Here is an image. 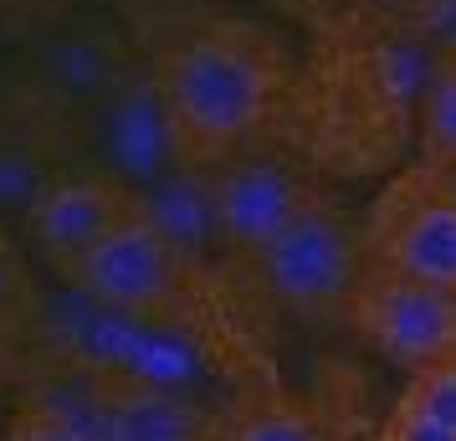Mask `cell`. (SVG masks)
<instances>
[{"label":"cell","instance_id":"11","mask_svg":"<svg viewBox=\"0 0 456 441\" xmlns=\"http://www.w3.org/2000/svg\"><path fill=\"white\" fill-rule=\"evenodd\" d=\"M134 206L195 267H206V257L221 247V216H216V175H210V165H195V159L175 165L165 180L134 190Z\"/></svg>","mask_w":456,"mask_h":441},{"label":"cell","instance_id":"15","mask_svg":"<svg viewBox=\"0 0 456 441\" xmlns=\"http://www.w3.org/2000/svg\"><path fill=\"white\" fill-rule=\"evenodd\" d=\"M400 400H411L415 411H426L431 421H441V426L456 431V359L431 364V370H415V375L405 380Z\"/></svg>","mask_w":456,"mask_h":441},{"label":"cell","instance_id":"6","mask_svg":"<svg viewBox=\"0 0 456 441\" xmlns=\"http://www.w3.org/2000/svg\"><path fill=\"white\" fill-rule=\"evenodd\" d=\"M349 323L374 355L390 359L405 375L456 359V293L390 273L379 262H370V273L354 293Z\"/></svg>","mask_w":456,"mask_h":441},{"label":"cell","instance_id":"7","mask_svg":"<svg viewBox=\"0 0 456 441\" xmlns=\"http://www.w3.org/2000/svg\"><path fill=\"white\" fill-rule=\"evenodd\" d=\"M216 175V216H221V247L236 257H256L272 236L288 226L303 206H313L323 190L308 169L277 154V149H236L210 165Z\"/></svg>","mask_w":456,"mask_h":441},{"label":"cell","instance_id":"14","mask_svg":"<svg viewBox=\"0 0 456 441\" xmlns=\"http://www.w3.org/2000/svg\"><path fill=\"white\" fill-rule=\"evenodd\" d=\"M420 154L426 165H456V57L441 62L420 98Z\"/></svg>","mask_w":456,"mask_h":441},{"label":"cell","instance_id":"3","mask_svg":"<svg viewBox=\"0 0 456 441\" xmlns=\"http://www.w3.org/2000/svg\"><path fill=\"white\" fill-rule=\"evenodd\" d=\"M67 277H72L83 293H93L98 303L118 308V314L195 329L190 298H195L200 267L175 252L165 236L139 216V206L128 210L124 221H118Z\"/></svg>","mask_w":456,"mask_h":441},{"label":"cell","instance_id":"10","mask_svg":"<svg viewBox=\"0 0 456 441\" xmlns=\"http://www.w3.org/2000/svg\"><path fill=\"white\" fill-rule=\"evenodd\" d=\"M98 437L103 441H221V421H210L180 385L103 375Z\"/></svg>","mask_w":456,"mask_h":441},{"label":"cell","instance_id":"13","mask_svg":"<svg viewBox=\"0 0 456 441\" xmlns=\"http://www.w3.org/2000/svg\"><path fill=\"white\" fill-rule=\"evenodd\" d=\"M221 441H329L323 421L288 390H247L221 421Z\"/></svg>","mask_w":456,"mask_h":441},{"label":"cell","instance_id":"17","mask_svg":"<svg viewBox=\"0 0 456 441\" xmlns=\"http://www.w3.org/2000/svg\"><path fill=\"white\" fill-rule=\"evenodd\" d=\"M400 26L411 31L415 42L431 46L441 62H452L456 57V0H426L411 21H400Z\"/></svg>","mask_w":456,"mask_h":441},{"label":"cell","instance_id":"12","mask_svg":"<svg viewBox=\"0 0 456 441\" xmlns=\"http://www.w3.org/2000/svg\"><path fill=\"white\" fill-rule=\"evenodd\" d=\"M62 169L31 124H0V221H31Z\"/></svg>","mask_w":456,"mask_h":441},{"label":"cell","instance_id":"19","mask_svg":"<svg viewBox=\"0 0 456 441\" xmlns=\"http://www.w3.org/2000/svg\"><path fill=\"white\" fill-rule=\"evenodd\" d=\"M21 303H26L21 262H16V252H11V247H5V236H0V329H11V323H16Z\"/></svg>","mask_w":456,"mask_h":441},{"label":"cell","instance_id":"16","mask_svg":"<svg viewBox=\"0 0 456 441\" xmlns=\"http://www.w3.org/2000/svg\"><path fill=\"white\" fill-rule=\"evenodd\" d=\"M0 441H98V431H87V426H77L72 416H62V411H46V405H21L16 416H11V426H5V437Z\"/></svg>","mask_w":456,"mask_h":441},{"label":"cell","instance_id":"20","mask_svg":"<svg viewBox=\"0 0 456 441\" xmlns=\"http://www.w3.org/2000/svg\"><path fill=\"white\" fill-rule=\"evenodd\" d=\"M354 11H359V16H374V21H411L415 11H420V5H426V0H349Z\"/></svg>","mask_w":456,"mask_h":441},{"label":"cell","instance_id":"9","mask_svg":"<svg viewBox=\"0 0 456 441\" xmlns=\"http://www.w3.org/2000/svg\"><path fill=\"white\" fill-rule=\"evenodd\" d=\"M128 210H134V190L118 185L113 175H103V169H62L26 226H31L46 262L57 273H72Z\"/></svg>","mask_w":456,"mask_h":441},{"label":"cell","instance_id":"18","mask_svg":"<svg viewBox=\"0 0 456 441\" xmlns=\"http://www.w3.org/2000/svg\"><path fill=\"white\" fill-rule=\"evenodd\" d=\"M379 441H456V431L431 421L426 411H415L411 400H395V411L379 426Z\"/></svg>","mask_w":456,"mask_h":441},{"label":"cell","instance_id":"1","mask_svg":"<svg viewBox=\"0 0 456 441\" xmlns=\"http://www.w3.org/2000/svg\"><path fill=\"white\" fill-rule=\"evenodd\" d=\"M175 124L195 165H216L256 144L282 87V57L272 37L247 21H216L159 62Z\"/></svg>","mask_w":456,"mask_h":441},{"label":"cell","instance_id":"4","mask_svg":"<svg viewBox=\"0 0 456 441\" xmlns=\"http://www.w3.org/2000/svg\"><path fill=\"white\" fill-rule=\"evenodd\" d=\"M370 262L456 293V195L420 159L379 190L364 221Z\"/></svg>","mask_w":456,"mask_h":441},{"label":"cell","instance_id":"2","mask_svg":"<svg viewBox=\"0 0 456 441\" xmlns=\"http://www.w3.org/2000/svg\"><path fill=\"white\" fill-rule=\"evenodd\" d=\"M251 273L262 293L288 314L349 318V303L370 273V241H364V226L323 190L251 257Z\"/></svg>","mask_w":456,"mask_h":441},{"label":"cell","instance_id":"21","mask_svg":"<svg viewBox=\"0 0 456 441\" xmlns=\"http://www.w3.org/2000/svg\"><path fill=\"white\" fill-rule=\"evenodd\" d=\"M431 169H436V180H441V185L456 195V165H431Z\"/></svg>","mask_w":456,"mask_h":441},{"label":"cell","instance_id":"8","mask_svg":"<svg viewBox=\"0 0 456 441\" xmlns=\"http://www.w3.org/2000/svg\"><path fill=\"white\" fill-rule=\"evenodd\" d=\"M139 62L124 46V37L103 21H62L42 31L31 57H26V83L31 98L46 113L67 118H93V108L103 103L113 87L124 83V72Z\"/></svg>","mask_w":456,"mask_h":441},{"label":"cell","instance_id":"5","mask_svg":"<svg viewBox=\"0 0 456 441\" xmlns=\"http://www.w3.org/2000/svg\"><path fill=\"white\" fill-rule=\"evenodd\" d=\"M87 139L98 149L103 175H113L118 185L144 190L154 180H165L175 165H185V139L169 108L165 78L154 62H134L124 72V83L108 93L103 103L87 118Z\"/></svg>","mask_w":456,"mask_h":441}]
</instances>
